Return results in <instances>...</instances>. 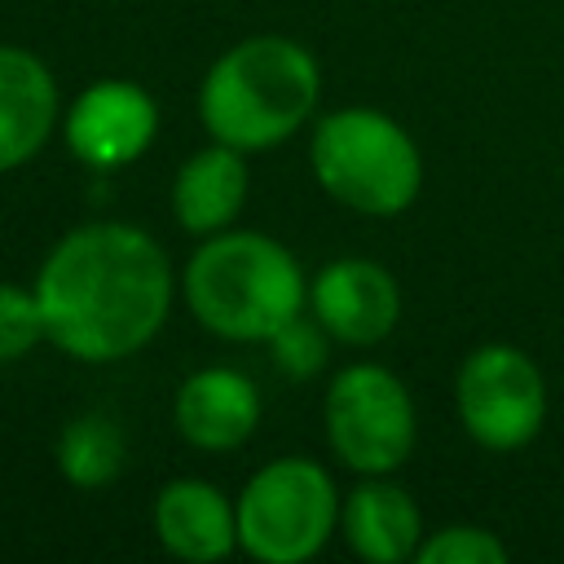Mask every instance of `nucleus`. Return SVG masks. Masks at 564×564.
<instances>
[{
	"label": "nucleus",
	"mask_w": 564,
	"mask_h": 564,
	"mask_svg": "<svg viewBox=\"0 0 564 564\" xmlns=\"http://www.w3.org/2000/svg\"><path fill=\"white\" fill-rule=\"evenodd\" d=\"M35 295L48 339L75 361L141 352L172 308V269L159 242L123 220L70 229L40 264Z\"/></svg>",
	"instance_id": "1"
},
{
	"label": "nucleus",
	"mask_w": 564,
	"mask_h": 564,
	"mask_svg": "<svg viewBox=\"0 0 564 564\" xmlns=\"http://www.w3.org/2000/svg\"><path fill=\"white\" fill-rule=\"evenodd\" d=\"M322 75L304 44L286 35H247L212 62L198 88V115L212 141L234 150L282 145L317 106Z\"/></svg>",
	"instance_id": "2"
},
{
	"label": "nucleus",
	"mask_w": 564,
	"mask_h": 564,
	"mask_svg": "<svg viewBox=\"0 0 564 564\" xmlns=\"http://www.w3.org/2000/svg\"><path fill=\"white\" fill-rule=\"evenodd\" d=\"M185 300L212 335L247 344L269 339L282 322H291L304 308L308 286L295 256L278 238L220 229L185 264Z\"/></svg>",
	"instance_id": "3"
},
{
	"label": "nucleus",
	"mask_w": 564,
	"mask_h": 564,
	"mask_svg": "<svg viewBox=\"0 0 564 564\" xmlns=\"http://www.w3.org/2000/svg\"><path fill=\"white\" fill-rule=\"evenodd\" d=\"M308 163L317 185L361 216H397L423 185L419 145L392 115L370 106L322 115L308 141Z\"/></svg>",
	"instance_id": "4"
},
{
	"label": "nucleus",
	"mask_w": 564,
	"mask_h": 564,
	"mask_svg": "<svg viewBox=\"0 0 564 564\" xmlns=\"http://www.w3.org/2000/svg\"><path fill=\"white\" fill-rule=\"evenodd\" d=\"M234 507H238V546L264 564L313 560L339 524L335 480L313 458L264 463L242 485Z\"/></svg>",
	"instance_id": "5"
},
{
	"label": "nucleus",
	"mask_w": 564,
	"mask_h": 564,
	"mask_svg": "<svg viewBox=\"0 0 564 564\" xmlns=\"http://www.w3.org/2000/svg\"><path fill=\"white\" fill-rule=\"evenodd\" d=\"M414 401L405 383L375 361L344 366L326 388V441L361 476L397 471L414 449Z\"/></svg>",
	"instance_id": "6"
},
{
	"label": "nucleus",
	"mask_w": 564,
	"mask_h": 564,
	"mask_svg": "<svg viewBox=\"0 0 564 564\" xmlns=\"http://www.w3.org/2000/svg\"><path fill=\"white\" fill-rule=\"evenodd\" d=\"M454 401L467 436L485 449H520L546 423V379L511 344H480L467 352Z\"/></svg>",
	"instance_id": "7"
},
{
	"label": "nucleus",
	"mask_w": 564,
	"mask_h": 564,
	"mask_svg": "<svg viewBox=\"0 0 564 564\" xmlns=\"http://www.w3.org/2000/svg\"><path fill=\"white\" fill-rule=\"evenodd\" d=\"M62 132L79 163L123 167L150 150L159 132V106L132 79H97L70 101Z\"/></svg>",
	"instance_id": "8"
},
{
	"label": "nucleus",
	"mask_w": 564,
	"mask_h": 564,
	"mask_svg": "<svg viewBox=\"0 0 564 564\" xmlns=\"http://www.w3.org/2000/svg\"><path fill=\"white\" fill-rule=\"evenodd\" d=\"M308 304H313V317L339 344L366 348V344H379L383 335H392V326L401 317V286L383 264L348 256V260L326 264L313 278Z\"/></svg>",
	"instance_id": "9"
},
{
	"label": "nucleus",
	"mask_w": 564,
	"mask_h": 564,
	"mask_svg": "<svg viewBox=\"0 0 564 564\" xmlns=\"http://www.w3.org/2000/svg\"><path fill=\"white\" fill-rule=\"evenodd\" d=\"M176 432L198 449H238L260 423V392L242 370H194L176 392Z\"/></svg>",
	"instance_id": "10"
},
{
	"label": "nucleus",
	"mask_w": 564,
	"mask_h": 564,
	"mask_svg": "<svg viewBox=\"0 0 564 564\" xmlns=\"http://www.w3.org/2000/svg\"><path fill=\"white\" fill-rule=\"evenodd\" d=\"M154 533L159 542L189 564L225 560L238 546V507L207 480H172L154 498Z\"/></svg>",
	"instance_id": "11"
},
{
	"label": "nucleus",
	"mask_w": 564,
	"mask_h": 564,
	"mask_svg": "<svg viewBox=\"0 0 564 564\" xmlns=\"http://www.w3.org/2000/svg\"><path fill=\"white\" fill-rule=\"evenodd\" d=\"M57 123L53 70L13 44H0V172L35 159Z\"/></svg>",
	"instance_id": "12"
},
{
	"label": "nucleus",
	"mask_w": 564,
	"mask_h": 564,
	"mask_svg": "<svg viewBox=\"0 0 564 564\" xmlns=\"http://www.w3.org/2000/svg\"><path fill=\"white\" fill-rule=\"evenodd\" d=\"M339 529H344L352 555H361L370 564L414 560V551L423 542V516H419L414 498L401 485H388L379 476H370L366 485H357L344 498Z\"/></svg>",
	"instance_id": "13"
},
{
	"label": "nucleus",
	"mask_w": 564,
	"mask_h": 564,
	"mask_svg": "<svg viewBox=\"0 0 564 564\" xmlns=\"http://www.w3.org/2000/svg\"><path fill=\"white\" fill-rule=\"evenodd\" d=\"M247 203V163L242 150L216 141L189 154L172 181V212L189 234H220Z\"/></svg>",
	"instance_id": "14"
},
{
	"label": "nucleus",
	"mask_w": 564,
	"mask_h": 564,
	"mask_svg": "<svg viewBox=\"0 0 564 564\" xmlns=\"http://www.w3.org/2000/svg\"><path fill=\"white\" fill-rule=\"evenodd\" d=\"M128 463V441L115 427L110 414H75L57 432V467L70 485L79 489H101L110 485Z\"/></svg>",
	"instance_id": "15"
},
{
	"label": "nucleus",
	"mask_w": 564,
	"mask_h": 564,
	"mask_svg": "<svg viewBox=\"0 0 564 564\" xmlns=\"http://www.w3.org/2000/svg\"><path fill=\"white\" fill-rule=\"evenodd\" d=\"M40 339H48L40 295L22 291L13 282H0V361L26 357Z\"/></svg>",
	"instance_id": "16"
},
{
	"label": "nucleus",
	"mask_w": 564,
	"mask_h": 564,
	"mask_svg": "<svg viewBox=\"0 0 564 564\" xmlns=\"http://www.w3.org/2000/svg\"><path fill=\"white\" fill-rule=\"evenodd\" d=\"M414 560L419 564H502L507 560V546L489 529L449 524V529L423 538L419 551H414Z\"/></svg>",
	"instance_id": "17"
},
{
	"label": "nucleus",
	"mask_w": 564,
	"mask_h": 564,
	"mask_svg": "<svg viewBox=\"0 0 564 564\" xmlns=\"http://www.w3.org/2000/svg\"><path fill=\"white\" fill-rule=\"evenodd\" d=\"M326 335L330 330L322 322H308L304 313H295L291 322H282L269 335V348H273L278 370L291 375V379H313L326 366Z\"/></svg>",
	"instance_id": "18"
}]
</instances>
